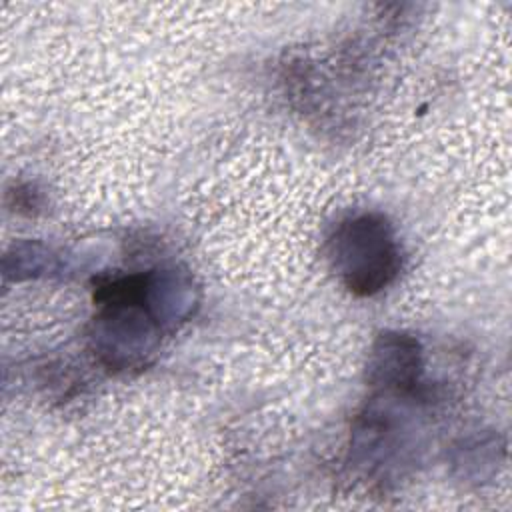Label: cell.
Segmentation results:
<instances>
[{
  "label": "cell",
  "instance_id": "7a4b0ae2",
  "mask_svg": "<svg viewBox=\"0 0 512 512\" xmlns=\"http://www.w3.org/2000/svg\"><path fill=\"white\" fill-rule=\"evenodd\" d=\"M368 382L388 394L422 398V350L418 340L400 332L380 334L370 352Z\"/></svg>",
  "mask_w": 512,
  "mask_h": 512
},
{
  "label": "cell",
  "instance_id": "6da1fadb",
  "mask_svg": "<svg viewBox=\"0 0 512 512\" xmlns=\"http://www.w3.org/2000/svg\"><path fill=\"white\" fill-rule=\"evenodd\" d=\"M328 260L356 296H374L394 282L402 266L400 244L386 216L360 212L340 220L328 238Z\"/></svg>",
  "mask_w": 512,
  "mask_h": 512
}]
</instances>
